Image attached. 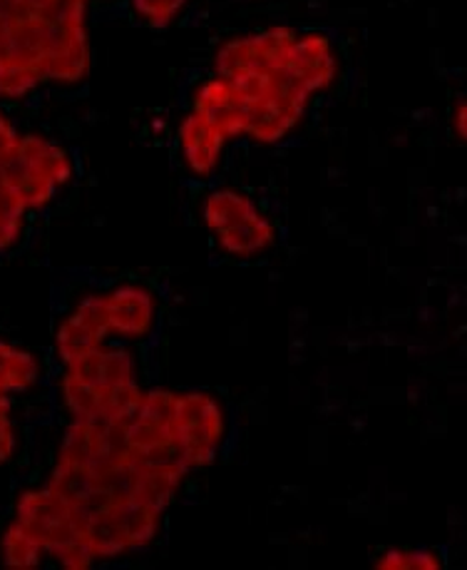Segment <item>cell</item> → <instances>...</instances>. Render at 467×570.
Instances as JSON below:
<instances>
[{
  "mask_svg": "<svg viewBox=\"0 0 467 570\" xmlns=\"http://www.w3.org/2000/svg\"><path fill=\"white\" fill-rule=\"evenodd\" d=\"M60 404L70 419L127 421L145 399L135 356L122 346L102 344L62 364Z\"/></svg>",
  "mask_w": 467,
  "mask_h": 570,
  "instance_id": "1",
  "label": "cell"
},
{
  "mask_svg": "<svg viewBox=\"0 0 467 570\" xmlns=\"http://www.w3.org/2000/svg\"><path fill=\"white\" fill-rule=\"evenodd\" d=\"M13 519L23 523L46 546L52 563L66 570H88L95 566L82 515L46 481L18 493Z\"/></svg>",
  "mask_w": 467,
  "mask_h": 570,
  "instance_id": "2",
  "label": "cell"
},
{
  "mask_svg": "<svg viewBox=\"0 0 467 570\" xmlns=\"http://www.w3.org/2000/svg\"><path fill=\"white\" fill-rule=\"evenodd\" d=\"M72 175H76L72 157L60 145L40 135L20 137L18 150L0 170L3 185L26 207V213L48 207Z\"/></svg>",
  "mask_w": 467,
  "mask_h": 570,
  "instance_id": "3",
  "label": "cell"
},
{
  "mask_svg": "<svg viewBox=\"0 0 467 570\" xmlns=\"http://www.w3.org/2000/svg\"><path fill=\"white\" fill-rule=\"evenodd\" d=\"M205 225L217 237L219 247L231 257L261 255L276 242L271 222L259 213V207L237 189H215L205 199L201 209Z\"/></svg>",
  "mask_w": 467,
  "mask_h": 570,
  "instance_id": "4",
  "label": "cell"
},
{
  "mask_svg": "<svg viewBox=\"0 0 467 570\" xmlns=\"http://www.w3.org/2000/svg\"><path fill=\"white\" fill-rule=\"evenodd\" d=\"M175 431L179 459L185 461V466L189 471L205 469L215 463L221 441H225V409L207 392L177 394Z\"/></svg>",
  "mask_w": 467,
  "mask_h": 570,
  "instance_id": "5",
  "label": "cell"
},
{
  "mask_svg": "<svg viewBox=\"0 0 467 570\" xmlns=\"http://www.w3.org/2000/svg\"><path fill=\"white\" fill-rule=\"evenodd\" d=\"M175 414L177 394L167 392V389L145 392L140 409H137L135 416L127 421V443H130V451L137 461L185 463L179 459L177 449Z\"/></svg>",
  "mask_w": 467,
  "mask_h": 570,
  "instance_id": "6",
  "label": "cell"
},
{
  "mask_svg": "<svg viewBox=\"0 0 467 570\" xmlns=\"http://www.w3.org/2000/svg\"><path fill=\"white\" fill-rule=\"evenodd\" d=\"M294 30L289 28H269L259 33L231 38L221 43L215 56L217 76L237 78L247 72H274L289 66L291 50L296 43Z\"/></svg>",
  "mask_w": 467,
  "mask_h": 570,
  "instance_id": "7",
  "label": "cell"
},
{
  "mask_svg": "<svg viewBox=\"0 0 467 570\" xmlns=\"http://www.w3.org/2000/svg\"><path fill=\"white\" fill-rule=\"evenodd\" d=\"M110 340V320L105 294H88L78 302L66 320H60L52 334V352L62 364L88 354Z\"/></svg>",
  "mask_w": 467,
  "mask_h": 570,
  "instance_id": "8",
  "label": "cell"
},
{
  "mask_svg": "<svg viewBox=\"0 0 467 570\" xmlns=\"http://www.w3.org/2000/svg\"><path fill=\"white\" fill-rule=\"evenodd\" d=\"M110 336L120 342H140L152 334L157 322L155 294L142 284H120L105 292Z\"/></svg>",
  "mask_w": 467,
  "mask_h": 570,
  "instance_id": "9",
  "label": "cell"
},
{
  "mask_svg": "<svg viewBox=\"0 0 467 570\" xmlns=\"http://www.w3.org/2000/svg\"><path fill=\"white\" fill-rule=\"evenodd\" d=\"M192 110L215 125V128L229 140H239L249 130V110L239 88L231 78L215 76L195 92Z\"/></svg>",
  "mask_w": 467,
  "mask_h": 570,
  "instance_id": "10",
  "label": "cell"
},
{
  "mask_svg": "<svg viewBox=\"0 0 467 570\" xmlns=\"http://www.w3.org/2000/svg\"><path fill=\"white\" fill-rule=\"evenodd\" d=\"M289 72L311 95L326 90L336 80L338 60L331 38L324 33L299 36L289 58Z\"/></svg>",
  "mask_w": 467,
  "mask_h": 570,
  "instance_id": "11",
  "label": "cell"
},
{
  "mask_svg": "<svg viewBox=\"0 0 467 570\" xmlns=\"http://www.w3.org/2000/svg\"><path fill=\"white\" fill-rule=\"evenodd\" d=\"M227 137L211 125L205 115L192 110L179 125V150H182L185 165L195 175L207 177L217 170L225 150Z\"/></svg>",
  "mask_w": 467,
  "mask_h": 570,
  "instance_id": "12",
  "label": "cell"
},
{
  "mask_svg": "<svg viewBox=\"0 0 467 570\" xmlns=\"http://www.w3.org/2000/svg\"><path fill=\"white\" fill-rule=\"evenodd\" d=\"M40 358L10 340H0V394L23 396L40 382Z\"/></svg>",
  "mask_w": 467,
  "mask_h": 570,
  "instance_id": "13",
  "label": "cell"
},
{
  "mask_svg": "<svg viewBox=\"0 0 467 570\" xmlns=\"http://www.w3.org/2000/svg\"><path fill=\"white\" fill-rule=\"evenodd\" d=\"M46 561V546L23 523L10 519L0 531V566L10 570H33Z\"/></svg>",
  "mask_w": 467,
  "mask_h": 570,
  "instance_id": "14",
  "label": "cell"
},
{
  "mask_svg": "<svg viewBox=\"0 0 467 570\" xmlns=\"http://www.w3.org/2000/svg\"><path fill=\"white\" fill-rule=\"evenodd\" d=\"M185 3L187 0H132V10L147 26L159 30L172 23Z\"/></svg>",
  "mask_w": 467,
  "mask_h": 570,
  "instance_id": "15",
  "label": "cell"
},
{
  "mask_svg": "<svg viewBox=\"0 0 467 570\" xmlns=\"http://www.w3.org/2000/svg\"><path fill=\"white\" fill-rule=\"evenodd\" d=\"M376 568H388V570H406V568H440L438 556L433 551H426V548H396V551H386L384 556L376 561Z\"/></svg>",
  "mask_w": 467,
  "mask_h": 570,
  "instance_id": "16",
  "label": "cell"
},
{
  "mask_svg": "<svg viewBox=\"0 0 467 570\" xmlns=\"http://www.w3.org/2000/svg\"><path fill=\"white\" fill-rule=\"evenodd\" d=\"M13 401L16 399L0 394V466L13 461L20 449L18 426L13 419Z\"/></svg>",
  "mask_w": 467,
  "mask_h": 570,
  "instance_id": "17",
  "label": "cell"
},
{
  "mask_svg": "<svg viewBox=\"0 0 467 570\" xmlns=\"http://www.w3.org/2000/svg\"><path fill=\"white\" fill-rule=\"evenodd\" d=\"M455 128H458V135L467 142V102L460 105L458 115H455Z\"/></svg>",
  "mask_w": 467,
  "mask_h": 570,
  "instance_id": "18",
  "label": "cell"
}]
</instances>
